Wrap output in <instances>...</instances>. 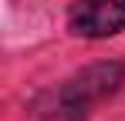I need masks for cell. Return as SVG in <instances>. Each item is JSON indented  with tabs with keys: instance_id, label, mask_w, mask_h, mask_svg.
Segmentation results:
<instances>
[{
	"instance_id": "obj_2",
	"label": "cell",
	"mask_w": 125,
	"mask_h": 121,
	"mask_svg": "<svg viewBox=\"0 0 125 121\" xmlns=\"http://www.w3.org/2000/svg\"><path fill=\"white\" fill-rule=\"evenodd\" d=\"M68 30L88 40L115 37L125 30V3L122 0H74L68 7Z\"/></svg>"
},
{
	"instance_id": "obj_1",
	"label": "cell",
	"mask_w": 125,
	"mask_h": 121,
	"mask_svg": "<svg viewBox=\"0 0 125 121\" xmlns=\"http://www.w3.org/2000/svg\"><path fill=\"white\" fill-rule=\"evenodd\" d=\"M125 84V64L122 60H105V64H91L71 81H64L58 91V111L54 118L61 121H81L95 104L108 94H115Z\"/></svg>"
}]
</instances>
